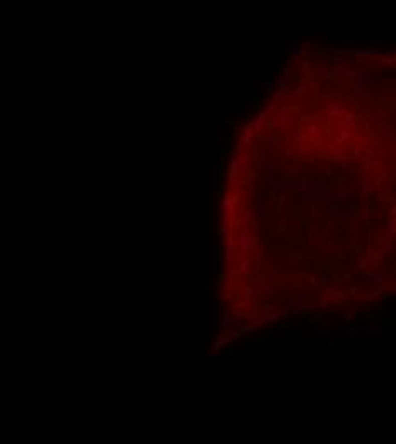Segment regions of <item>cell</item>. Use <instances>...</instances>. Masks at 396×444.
Instances as JSON below:
<instances>
[{
    "label": "cell",
    "instance_id": "6da1fadb",
    "mask_svg": "<svg viewBox=\"0 0 396 444\" xmlns=\"http://www.w3.org/2000/svg\"><path fill=\"white\" fill-rule=\"evenodd\" d=\"M0 162H2V139H0Z\"/></svg>",
    "mask_w": 396,
    "mask_h": 444
}]
</instances>
